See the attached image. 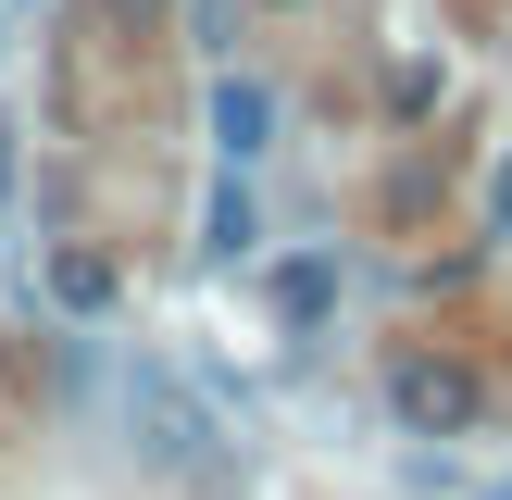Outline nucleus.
Wrapping results in <instances>:
<instances>
[{"label":"nucleus","mask_w":512,"mask_h":500,"mask_svg":"<svg viewBox=\"0 0 512 500\" xmlns=\"http://www.w3.org/2000/svg\"><path fill=\"white\" fill-rule=\"evenodd\" d=\"M263 238V213H250V188H238V163L213 175V200H200V250H213V263H238V250Z\"/></svg>","instance_id":"obj_5"},{"label":"nucleus","mask_w":512,"mask_h":500,"mask_svg":"<svg viewBox=\"0 0 512 500\" xmlns=\"http://www.w3.org/2000/svg\"><path fill=\"white\" fill-rule=\"evenodd\" d=\"M125 425H138V463H150V475H213V463H225L213 400H200L175 363H150V350L125 363Z\"/></svg>","instance_id":"obj_1"},{"label":"nucleus","mask_w":512,"mask_h":500,"mask_svg":"<svg viewBox=\"0 0 512 500\" xmlns=\"http://www.w3.org/2000/svg\"><path fill=\"white\" fill-rule=\"evenodd\" d=\"M325 313H338V263H325V250H300V263H275V325H288V338H313Z\"/></svg>","instance_id":"obj_4"},{"label":"nucleus","mask_w":512,"mask_h":500,"mask_svg":"<svg viewBox=\"0 0 512 500\" xmlns=\"http://www.w3.org/2000/svg\"><path fill=\"white\" fill-rule=\"evenodd\" d=\"M213 150L225 163H263L275 150V88L263 75H213Z\"/></svg>","instance_id":"obj_3"},{"label":"nucleus","mask_w":512,"mask_h":500,"mask_svg":"<svg viewBox=\"0 0 512 500\" xmlns=\"http://www.w3.org/2000/svg\"><path fill=\"white\" fill-rule=\"evenodd\" d=\"M50 300L63 313H113V263L100 250H50Z\"/></svg>","instance_id":"obj_6"},{"label":"nucleus","mask_w":512,"mask_h":500,"mask_svg":"<svg viewBox=\"0 0 512 500\" xmlns=\"http://www.w3.org/2000/svg\"><path fill=\"white\" fill-rule=\"evenodd\" d=\"M488 500H512V475H500V488H488Z\"/></svg>","instance_id":"obj_8"},{"label":"nucleus","mask_w":512,"mask_h":500,"mask_svg":"<svg viewBox=\"0 0 512 500\" xmlns=\"http://www.w3.org/2000/svg\"><path fill=\"white\" fill-rule=\"evenodd\" d=\"M488 238H512V150L488 163Z\"/></svg>","instance_id":"obj_7"},{"label":"nucleus","mask_w":512,"mask_h":500,"mask_svg":"<svg viewBox=\"0 0 512 500\" xmlns=\"http://www.w3.org/2000/svg\"><path fill=\"white\" fill-rule=\"evenodd\" d=\"M388 425L400 438H475L488 425V375L463 350H400L388 363Z\"/></svg>","instance_id":"obj_2"}]
</instances>
